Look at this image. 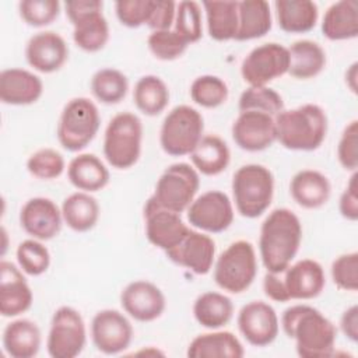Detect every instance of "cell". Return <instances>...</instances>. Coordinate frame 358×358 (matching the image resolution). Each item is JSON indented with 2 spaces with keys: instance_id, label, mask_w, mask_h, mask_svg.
Instances as JSON below:
<instances>
[{
  "instance_id": "cell-1",
  "label": "cell",
  "mask_w": 358,
  "mask_h": 358,
  "mask_svg": "<svg viewBox=\"0 0 358 358\" xmlns=\"http://www.w3.org/2000/svg\"><path fill=\"white\" fill-rule=\"evenodd\" d=\"M284 333L295 340L296 354L302 358H324L334 354L336 326L316 308L294 305L281 316Z\"/></svg>"
},
{
  "instance_id": "cell-2",
  "label": "cell",
  "mask_w": 358,
  "mask_h": 358,
  "mask_svg": "<svg viewBox=\"0 0 358 358\" xmlns=\"http://www.w3.org/2000/svg\"><path fill=\"white\" fill-rule=\"evenodd\" d=\"M302 241V225L288 208L273 210L260 227L259 250L270 273H282L296 256Z\"/></svg>"
},
{
  "instance_id": "cell-3",
  "label": "cell",
  "mask_w": 358,
  "mask_h": 358,
  "mask_svg": "<svg viewBox=\"0 0 358 358\" xmlns=\"http://www.w3.org/2000/svg\"><path fill=\"white\" fill-rule=\"evenodd\" d=\"M277 141L288 150H317L327 134L326 112L316 103L281 110L274 116Z\"/></svg>"
},
{
  "instance_id": "cell-4",
  "label": "cell",
  "mask_w": 358,
  "mask_h": 358,
  "mask_svg": "<svg viewBox=\"0 0 358 358\" xmlns=\"http://www.w3.org/2000/svg\"><path fill=\"white\" fill-rule=\"evenodd\" d=\"M231 187L236 211L242 217L257 218L271 204L274 176L264 165H242L234 173Z\"/></svg>"
},
{
  "instance_id": "cell-5",
  "label": "cell",
  "mask_w": 358,
  "mask_h": 358,
  "mask_svg": "<svg viewBox=\"0 0 358 358\" xmlns=\"http://www.w3.org/2000/svg\"><path fill=\"white\" fill-rule=\"evenodd\" d=\"M143 143V123L131 112L115 115L103 136V157L116 169H129L140 158Z\"/></svg>"
},
{
  "instance_id": "cell-6",
  "label": "cell",
  "mask_w": 358,
  "mask_h": 358,
  "mask_svg": "<svg viewBox=\"0 0 358 358\" xmlns=\"http://www.w3.org/2000/svg\"><path fill=\"white\" fill-rule=\"evenodd\" d=\"M101 126V116L96 105L88 98L70 99L59 117L57 140L60 145L71 152L85 148L96 136Z\"/></svg>"
},
{
  "instance_id": "cell-7",
  "label": "cell",
  "mask_w": 358,
  "mask_h": 358,
  "mask_svg": "<svg viewBox=\"0 0 358 358\" xmlns=\"http://www.w3.org/2000/svg\"><path fill=\"white\" fill-rule=\"evenodd\" d=\"M257 274L256 252L250 242L239 239L232 242L214 264L215 284L231 294L246 291Z\"/></svg>"
},
{
  "instance_id": "cell-8",
  "label": "cell",
  "mask_w": 358,
  "mask_h": 358,
  "mask_svg": "<svg viewBox=\"0 0 358 358\" xmlns=\"http://www.w3.org/2000/svg\"><path fill=\"white\" fill-rule=\"evenodd\" d=\"M204 120L199 110L189 105H178L165 116L161 131V148L172 157L189 155L203 137Z\"/></svg>"
},
{
  "instance_id": "cell-9",
  "label": "cell",
  "mask_w": 358,
  "mask_h": 358,
  "mask_svg": "<svg viewBox=\"0 0 358 358\" xmlns=\"http://www.w3.org/2000/svg\"><path fill=\"white\" fill-rule=\"evenodd\" d=\"M73 24V41L84 52H98L109 41V24L99 0H74L64 4Z\"/></svg>"
},
{
  "instance_id": "cell-10",
  "label": "cell",
  "mask_w": 358,
  "mask_h": 358,
  "mask_svg": "<svg viewBox=\"0 0 358 358\" xmlns=\"http://www.w3.org/2000/svg\"><path fill=\"white\" fill-rule=\"evenodd\" d=\"M200 187L199 172L186 162L169 165L155 185L151 200L166 210L183 213L194 200Z\"/></svg>"
},
{
  "instance_id": "cell-11",
  "label": "cell",
  "mask_w": 358,
  "mask_h": 358,
  "mask_svg": "<svg viewBox=\"0 0 358 358\" xmlns=\"http://www.w3.org/2000/svg\"><path fill=\"white\" fill-rule=\"evenodd\" d=\"M87 343V330L81 313L71 306H60L52 316L46 340L52 358H74Z\"/></svg>"
},
{
  "instance_id": "cell-12",
  "label": "cell",
  "mask_w": 358,
  "mask_h": 358,
  "mask_svg": "<svg viewBox=\"0 0 358 358\" xmlns=\"http://www.w3.org/2000/svg\"><path fill=\"white\" fill-rule=\"evenodd\" d=\"M288 48L268 42L252 49L241 64L242 78L250 87H263L288 73Z\"/></svg>"
},
{
  "instance_id": "cell-13",
  "label": "cell",
  "mask_w": 358,
  "mask_h": 358,
  "mask_svg": "<svg viewBox=\"0 0 358 358\" xmlns=\"http://www.w3.org/2000/svg\"><path fill=\"white\" fill-rule=\"evenodd\" d=\"M189 224L200 231L218 234L228 229L234 221V207L228 194L208 190L194 199L187 207Z\"/></svg>"
},
{
  "instance_id": "cell-14",
  "label": "cell",
  "mask_w": 358,
  "mask_h": 358,
  "mask_svg": "<svg viewBox=\"0 0 358 358\" xmlns=\"http://www.w3.org/2000/svg\"><path fill=\"white\" fill-rule=\"evenodd\" d=\"M91 337L98 351L106 355L123 352L131 343L133 326L116 309H102L91 322Z\"/></svg>"
},
{
  "instance_id": "cell-15",
  "label": "cell",
  "mask_w": 358,
  "mask_h": 358,
  "mask_svg": "<svg viewBox=\"0 0 358 358\" xmlns=\"http://www.w3.org/2000/svg\"><path fill=\"white\" fill-rule=\"evenodd\" d=\"M145 236L150 243L164 252L175 248L190 232L179 213L157 206L151 197L144 206Z\"/></svg>"
},
{
  "instance_id": "cell-16",
  "label": "cell",
  "mask_w": 358,
  "mask_h": 358,
  "mask_svg": "<svg viewBox=\"0 0 358 358\" xmlns=\"http://www.w3.org/2000/svg\"><path fill=\"white\" fill-rule=\"evenodd\" d=\"M231 131L235 144L249 152L263 151L277 140L274 116L259 110L241 112Z\"/></svg>"
},
{
  "instance_id": "cell-17",
  "label": "cell",
  "mask_w": 358,
  "mask_h": 358,
  "mask_svg": "<svg viewBox=\"0 0 358 358\" xmlns=\"http://www.w3.org/2000/svg\"><path fill=\"white\" fill-rule=\"evenodd\" d=\"M238 329L255 347H266L278 336V316L274 308L263 301H252L238 313Z\"/></svg>"
},
{
  "instance_id": "cell-18",
  "label": "cell",
  "mask_w": 358,
  "mask_h": 358,
  "mask_svg": "<svg viewBox=\"0 0 358 358\" xmlns=\"http://www.w3.org/2000/svg\"><path fill=\"white\" fill-rule=\"evenodd\" d=\"M120 303L124 312L138 322L158 319L166 306L164 292L145 280L131 281L120 294Z\"/></svg>"
},
{
  "instance_id": "cell-19",
  "label": "cell",
  "mask_w": 358,
  "mask_h": 358,
  "mask_svg": "<svg viewBox=\"0 0 358 358\" xmlns=\"http://www.w3.org/2000/svg\"><path fill=\"white\" fill-rule=\"evenodd\" d=\"M62 221V210L48 197H32L20 211L22 229L38 241H49L57 236Z\"/></svg>"
},
{
  "instance_id": "cell-20",
  "label": "cell",
  "mask_w": 358,
  "mask_h": 358,
  "mask_svg": "<svg viewBox=\"0 0 358 358\" xmlns=\"http://www.w3.org/2000/svg\"><path fill=\"white\" fill-rule=\"evenodd\" d=\"M168 259L197 275L207 274L215 259V242L211 236L190 229L179 245L165 252Z\"/></svg>"
},
{
  "instance_id": "cell-21",
  "label": "cell",
  "mask_w": 358,
  "mask_h": 358,
  "mask_svg": "<svg viewBox=\"0 0 358 358\" xmlns=\"http://www.w3.org/2000/svg\"><path fill=\"white\" fill-rule=\"evenodd\" d=\"M69 57L66 41L53 31H42L29 38L25 46V59L39 73H53L62 69Z\"/></svg>"
},
{
  "instance_id": "cell-22",
  "label": "cell",
  "mask_w": 358,
  "mask_h": 358,
  "mask_svg": "<svg viewBox=\"0 0 358 358\" xmlns=\"http://www.w3.org/2000/svg\"><path fill=\"white\" fill-rule=\"evenodd\" d=\"M34 301L29 284L21 270L11 262L0 263V313L14 317L27 312Z\"/></svg>"
},
{
  "instance_id": "cell-23",
  "label": "cell",
  "mask_w": 358,
  "mask_h": 358,
  "mask_svg": "<svg viewBox=\"0 0 358 358\" xmlns=\"http://www.w3.org/2000/svg\"><path fill=\"white\" fill-rule=\"evenodd\" d=\"M282 280L289 299H313L326 285L324 270L313 259H302L289 264L282 271Z\"/></svg>"
},
{
  "instance_id": "cell-24",
  "label": "cell",
  "mask_w": 358,
  "mask_h": 358,
  "mask_svg": "<svg viewBox=\"0 0 358 358\" xmlns=\"http://www.w3.org/2000/svg\"><path fill=\"white\" fill-rule=\"evenodd\" d=\"M42 92V80L28 70L11 67L0 73V99L6 105H31Z\"/></svg>"
},
{
  "instance_id": "cell-25",
  "label": "cell",
  "mask_w": 358,
  "mask_h": 358,
  "mask_svg": "<svg viewBox=\"0 0 358 358\" xmlns=\"http://www.w3.org/2000/svg\"><path fill=\"white\" fill-rule=\"evenodd\" d=\"M289 192L298 206L313 210L327 203L331 186L322 172L315 169H302L291 179Z\"/></svg>"
},
{
  "instance_id": "cell-26",
  "label": "cell",
  "mask_w": 358,
  "mask_h": 358,
  "mask_svg": "<svg viewBox=\"0 0 358 358\" xmlns=\"http://www.w3.org/2000/svg\"><path fill=\"white\" fill-rule=\"evenodd\" d=\"M245 350L231 331H211L194 337L186 351L190 358H241Z\"/></svg>"
},
{
  "instance_id": "cell-27",
  "label": "cell",
  "mask_w": 358,
  "mask_h": 358,
  "mask_svg": "<svg viewBox=\"0 0 358 358\" xmlns=\"http://www.w3.org/2000/svg\"><path fill=\"white\" fill-rule=\"evenodd\" d=\"M274 8L280 28L288 34L309 32L319 18L317 4L310 0H275Z\"/></svg>"
},
{
  "instance_id": "cell-28",
  "label": "cell",
  "mask_w": 358,
  "mask_h": 358,
  "mask_svg": "<svg viewBox=\"0 0 358 358\" xmlns=\"http://www.w3.org/2000/svg\"><path fill=\"white\" fill-rule=\"evenodd\" d=\"M42 343L38 324L29 319H17L3 331L4 351L13 358H32L39 352Z\"/></svg>"
},
{
  "instance_id": "cell-29",
  "label": "cell",
  "mask_w": 358,
  "mask_h": 358,
  "mask_svg": "<svg viewBox=\"0 0 358 358\" xmlns=\"http://www.w3.org/2000/svg\"><path fill=\"white\" fill-rule=\"evenodd\" d=\"M70 183L78 190L91 193L103 189L109 182V171L95 154H78L67 166Z\"/></svg>"
},
{
  "instance_id": "cell-30",
  "label": "cell",
  "mask_w": 358,
  "mask_h": 358,
  "mask_svg": "<svg viewBox=\"0 0 358 358\" xmlns=\"http://www.w3.org/2000/svg\"><path fill=\"white\" fill-rule=\"evenodd\" d=\"M322 32L330 41H345L358 35V3L341 0L333 3L324 13Z\"/></svg>"
},
{
  "instance_id": "cell-31",
  "label": "cell",
  "mask_w": 358,
  "mask_h": 358,
  "mask_svg": "<svg viewBox=\"0 0 358 358\" xmlns=\"http://www.w3.org/2000/svg\"><path fill=\"white\" fill-rule=\"evenodd\" d=\"M193 168L207 176H215L224 172L231 161L228 144L218 136H203L194 150L189 154Z\"/></svg>"
},
{
  "instance_id": "cell-32",
  "label": "cell",
  "mask_w": 358,
  "mask_h": 358,
  "mask_svg": "<svg viewBox=\"0 0 358 358\" xmlns=\"http://www.w3.org/2000/svg\"><path fill=\"white\" fill-rule=\"evenodd\" d=\"M289 67L288 74L298 80L313 78L322 73L326 66V53L323 48L313 41L301 39L288 48Z\"/></svg>"
},
{
  "instance_id": "cell-33",
  "label": "cell",
  "mask_w": 358,
  "mask_h": 358,
  "mask_svg": "<svg viewBox=\"0 0 358 358\" xmlns=\"http://www.w3.org/2000/svg\"><path fill=\"white\" fill-rule=\"evenodd\" d=\"M271 29L270 4L264 0L238 1V32L235 41L264 36Z\"/></svg>"
},
{
  "instance_id": "cell-34",
  "label": "cell",
  "mask_w": 358,
  "mask_h": 358,
  "mask_svg": "<svg viewBox=\"0 0 358 358\" xmlns=\"http://www.w3.org/2000/svg\"><path fill=\"white\" fill-rule=\"evenodd\" d=\"M234 315L231 298L221 292L208 291L199 295L193 303V316L206 329H220L229 323Z\"/></svg>"
},
{
  "instance_id": "cell-35",
  "label": "cell",
  "mask_w": 358,
  "mask_h": 358,
  "mask_svg": "<svg viewBox=\"0 0 358 358\" xmlns=\"http://www.w3.org/2000/svg\"><path fill=\"white\" fill-rule=\"evenodd\" d=\"M63 221L76 232H87L95 227L99 218V204L87 192H76L62 204Z\"/></svg>"
},
{
  "instance_id": "cell-36",
  "label": "cell",
  "mask_w": 358,
  "mask_h": 358,
  "mask_svg": "<svg viewBox=\"0 0 358 358\" xmlns=\"http://www.w3.org/2000/svg\"><path fill=\"white\" fill-rule=\"evenodd\" d=\"M207 31L211 39L225 42L238 32V1H204Z\"/></svg>"
},
{
  "instance_id": "cell-37",
  "label": "cell",
  "mask_w": 358,
  "mask_h": 358,
  "mask_svg": "<svg viewBox=\"0 0 358 358\" xmlns=\"http://www.w3.org/2000/svg\"><path fill=\"white\" fill-rule=\"evenodd\" d=\"M133 101L145 116H157L169 103V90L158 76H143L134 85Z\"/></svg>"
},
{
  "instance_id": "cell-38",
  "label": "cell",
  "mask_w": 358,
  "mask_h": 358,
  "mask_svg": "<svg viewBox=\"0 0 358 358\" xmlns=\"http://www.w3.org/2000/svg\"><path fill=\"white\" fill-rule=\"evenodd\" d=\"M127 90V77L117 69H101L91 78L92 95L105 105H115L123 101Z\"/></svg>"
},
{
  "instance_id": "cell-39",
  "label": "cell",
  "mask_w": 358,
  "mask_h": 358,
  "mask_svg": "<svg viewBox=\"0 0 358 358\" xmlns=\"http://www.w3.org/2000/svg\"><path fill=\"white\" fill-rule=\"evenodd\" d=\"M228 94L227 83L213 74L200 76L190 85V98L193 102L208 109L222 105L228 99Z\"/></svg>"
},
{
  "instance_id": "cell-40",
  "label": "cell",
  "mask_w": 358,
  "mask_h": 358,
  "mask_svg": "<svg viewBox=\"0 0 358 358\" xmlns=\"http://www.w3.org/2000/svg\"><path fill=\"white\" fill-rule=\"evenodd\" d=\"M239 112L245 110H259L268 113L271 116L278 115L284 110V101L281 95L273 88L263 87H248L239 96L238 103Z\"/></svg>"
},
{
  "instance_id": "cell-41",
  "label": "cell",
  "mask_w": 358,
  "mask_h": 358,
  "mask_svg": "<svg viewBox=\"0 0 358 358\" xmlns=\"http://www.w3.org/2000/svg\"><path fill=\"white\" fill-rule=\"evenodd\" d=\"M20 268L28 275H41L50 266V253L48 248L38 239L22 241L15 250Z\"/></svg>"
},
{
  "instance_id": "cell-42",
  "label": "cell",
  "mask_w": 358,
  "mask_h": 358,
  "mask_svg": "<svg viewBox=\"0 0 358 358\" xmlns=\"http://www.w3.org/2000/svg\"><path fill=\"white\" fill-rule=\"evenodd\" d=\"M173 31L187 43L197 42L203 35L200 4L193 0H185L176 4Z\"/></svg>"
},
{
  "instance_id": "cell-43",
  "label": "cell",
  "mask_w": 358,
  "mask_h": 358,
  "mask_svg": "<svg viewBox=\"0 0 358 358\" xmlns=\"http://www.w3.org/2000/svg\"><path fill=\"white\" fill-rule=\"evenodd\" d=\"M66 168L63 155L53 148H41L29 155L27 161L28 172L42 180L59 178Z\"/></svg>"
},
{
  "instance_id": "cell-44",
  "label": "cell",
  "mask_w": 358,
  "mask_h": 358,
  "mask_svg": "<svg viewBox=\"0 0 358 358\" xmlns=\"http://www.w3.org/2000/svg\"><path fill=\"white\" fill-rule=\"evenodd\" d=\"M150 52L159 60H175L185 53L189 43L173 29L152 31L147 39Z\"/></svg>"
},
{
  "instance_id": "cell-45",
  "label": "cell",
  "mask_w": 358,
  "mask_h": 358,
  "mask_svg": "<svg viewBox=\"0 0 358 358\" xmlns=\"http://www.w3.org/2000/svg\"><path fill=\"white\" fill-rule=\"evenodd\" d=\"M21 18L31 27H45L52 24L60 13L57 0H22L18 4Z\"/></svg>"
},
{
  "instance_id": "cell-46",
  "label": "cell",
  "mask_w": 358,
  "mask_h": 358,
  "mask_svg": "<svg viewBox=\"0 0 358 358\" xmlns=\"http://www.w3.org/2000/svg\"><path fill=\"white\" fill-rule=\"evenodd\" d=\"M331 278L337 288L357 291L358 288V253L350 252L340 255L331 263Z\"/></svg>"
},
{
  "instance_id": "cell-47",
  "label": "cell",
  "mask_w": 358,
  "mask_h": 358,
  "mask_svg": "<svg viewBox=\"0 0 358 358\" xmlns=\"http://www.w3.org/2000/svg\"><path fill=\"white\" fill-rule=\"evenodd\" d=\"M154 0H119L115 3L116 17L122 25L138 28L148 22Z\"/></svg>"
},
{
  "instance_id": "cell-48",
  "label": "cell",
  "mask_w": 358,
  "mask_h": 358,
  "mask_svg": "<svg viewBox=\"0 0 358 358\" xmlns=\"http://www.w3.org/2000/svg\"><path fill=\"white\" fill-rule=\"evenodd\" d=\"M337 158L340 165L347 171L358 168V120H351L343 130L338 145Z\"/></svg>"
},
{
  "instance_id": "cell-49",
  "label": "cell",
  "mask_w": 358,
  "mask_h": 358,
  "mask_svg": "<svg viewBox=\"0 0 358 358\" xmlns=\"http://www.w3.org/2000/svg\"><path fill=\"white\" fill-rule=\"evenodd\" d=\"M176 3L171 0H154V6L148 18L147 25L152 31L171 29L175 22Z\"/></svg>"
},
{
  "instance_id": "cell-50",
  "label": "cell",
  "mask_w": 358,
  "mask_h": 358,
  "mask_svg": "<svg viewBox=\"0 0 358 358\" xmlns=\"http://www.w3.org/2000/svg\"><path fill=\"white\" fill-rule=\"evenodd\" d=\"M358 173L357 171L352 172L344 192L340 196V214L348 221L358 220V183H357Z\"/></svg>"
},
{
  "instance_id": "cell-51",
  "label": "cell",
  "mask_w": 358,
  "mask_h": 358,
  "mask_svg": "<svg viewBox=\"0 0 358 358\" xmlns=\"http://www.w3.org/2000/svg\"><path fill=\"white\" fill-rule=\"evenodd\" d=\"M263 291L264 294L275 301V302H288L291 301L287 292V288L284 285L282 273H270L267 271L263 278Z\"/></svg>"
},
{
  "instance_id": "cell-52",
  "label": "cell",
  "mask_w": 358,
  "mask_h": 358,
  "mask_svg": "<svg viewBox=\"0 0 358 358\" xmlns=\"http://www.w3.org/2000/svg\"><path fill=\"white\" fill-rule=\"evenodd\" d=\"M340 327L344 336L352 341H358V306L352 305L348 309H345L340 319Z\"/></svg>"
},
{
  "instance_id": "cell-53",
  "label": "cell",
  "mask_w": 358,
  "mask_h": 358,
  "mask_svg": "<svg viewBox=\"0 0 358 358\" xmlns=\"http://www.w3.org/2000/svg\"><path fill=\"white\" fill-rule=\"evenodd\" d=\"M357 77H358V63L354 62L348 70L345 71V83L348 85V88L357 94Z\"/></svg>"
}]
</instances>
